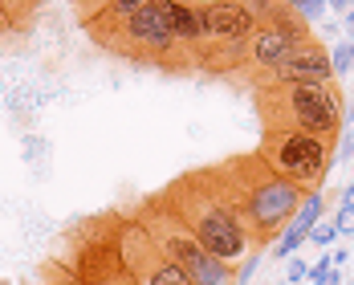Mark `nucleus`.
<instances>
[{
    "instance_id": "423d86ee",
    "label": "nucleus",
    "mask_w": 354,
    "mask_h": 285,
    "mask_svg": "<svg viewBox=\"0 0 354 285\" xmlns=\"http://www.w3.org/2000/svg\"><path fill=\"white\" fill-rule=\"evenodd\" d=\"M330 151L334 142L306 135V131H289V127H265L261 139V155L281 172L285 179H293L301 192H318L326 172H330Z\"/></svg>"
},
{
    "instance_id": "9b49d317",
    "label": "nucleus",
    "mask_w": 354,
    "mask_h": 285,
    "mask_svg": "<svg viewBox=\"0 0 354 285\" xmlns=\"http://www.w3.org/2000/svg\"><path fill=\"white\" fill-rule=\"evenodd\" d=\"M163 4H167L171 33H176L183 45L200 49V45H204V17H200V4H192V0H163Z\"/></svg>"
},
{
    "instance_id": "a878e982",
    "label": "nucleus",
    "mask_w": 354,
    "mask_h": 285,
    "mask_svg": "<svg viewBox=\"0 0 354 285\" xmlns=\"http://www.w3.org/2000/svg\"><path fill=\"white\" fill-rule=\"evenodd\" d=\"M281 285H293V282H281Z\"/></svg>"
},
{
    "instance_id": "20e7f679",
    "label": "nucleus",
    "mask_w": 354,
    "mask_h": 285,
    "mask_svg": "<svg viewBox=\"0 0 354 285\" xmlns=\"http://www.w3.org/2000/svg\"><path fill=\"white\" fill-rule=\"evenodd\" d=\"M94 41L106 45L110 53H118V57L147 62V66H163V70H187V66H196V49L183 45V41L171 33L167 4H163V0L142 4L139 12H131L127 21H118L114 29L98 33Z\"/></svg>"
},
{
    "instance_id": "b1692460",
    "label": "nucleus",
    "mask_w": 354,
    "mask_h": 285,
    "mask_svg": "<svg viewBox=\"0 0 354 285\" xmlns=\"http://www.w3.org/2000/svg\"><path fill=\"white\" fill-rule=\"evenodd\" d=\"M342 204H351V208H354V183L346 187V196H342Z\"/></svg>"
},
{
    "instance_id": "bb28decb",
    "label": "nucleus",
    "mask_w": 354,
    "mask_h": 285,
    "mask_svg": "<svg viewBox=\"0 0 354 285\" xmlns=\"http://www.w3.org/2000/svg\"><path fill=\"white\" fill-rule=\"evenodd\" d=\"M351 4H354V0H351Z\"/></svg>"
},
{
    "instance_id": "aec40b11",
    "label": "nucleus",
    "mask_w": 354,
    "mask_h": 285,
    "mask_svg": "<svg viewBox=\"0 0 354 285\" xmlns=\"http://www.w3.org/2000/svg\"><path fill=\"white\" fill-rule=\"evenodd\" d=\"M342 29H346V37H354V4L346 8V17H342Z\"/></svg>"
},
{
    "instance_id": "4be33fe9",
    "label": "nucleus",
    "mask_w": 354,
    "mask_h": 285,
    "mask_svg": "<svg viewBox=\"0 0 354 285\" xmlns=\"http://www.w3.org/2000/svg\"><path fill=\"white\" fill-rule=\"evenodd\" d=\"M248 4H252V8H257V12H269V8H273V4H277V0H248Z\"/></svg>"
},
{
    "instance_id": "412c9836",
    "label": "nucleus",
    "mask_w": 354,
    "mask_h": 285,
    "mask_svg": "<svg viewBox=\"0 0 354 285\" xmlns=\"http://www.w3.org/2000/svg\"><path fill=\"white\" fill-rule=\"evenodd\" d=\"M330 261H334V265H346V261H351V249H334L330 252Z\"/></svg>"
},
{
    "instance_id": "ddd939ff",
    "label": "nucleus",
    "mask_w": 354,
    "mask_h": 285,
    "mask_svg": "<svg viewBox=\"0 0 354 285\" xmlns=\"http://www.w3.org/2000/svg\"><path fill=\"white\" fill-rule=\"evenodd\" d=\"M330 62H334V77H346L354 70V37H346L342 45L330 49Z\"/></svg>"
},
{
    "instance_id": "4468645a",
    "label": "nucleus",
    "mask_w": 354,
    "mask_h": 285,
    "mask_svg": "<svg viewBox=\"0 0 354 285\" xmlns=\"http://www.w3.org/2000/svg\"><path fill=\"white\" fill-rule=\"evenodd\" d=\"M306 241H310L314 249H330V245L338 241V224H334V220H318V224L310 228V237H306Z\"/></svg>"
},
{
    "instance_id": "393cba45",
    "label": "nucleus",
    "mask_w": 354,
    "mask_h": 285,
    "mask_svg": "<svg viewBox=\"0 0 354 285\" xmlns=\"http://www.w3.org/2000/svg\"><path fill=\"white\" fill-rule=\"evenodd\" d=\"M346 122H351V127H354V110H351V118H346Z\"/></svg>"
},
{
    "instance_id": "2eb2a0df",
    "label": "nucleus",
    "mask_w": 354,
    "mask_h": 285,
    "mask_svg": "<svg viewBox=\"0 0 354 285\" xmlns=\"http://www.w3.org/2000/svg\"><path fill=\"white\" fill-rule=\"evenodd\" d=\"M281 4H289V8H293V12H301V17H306V21H318L322 12H326V8H330V4H326V0H281Z\"/></svg>"
},
{
    "instance_id": "5701e85b",
    "label": "nucleus",
    "mask_w": 354,
    "mask_h": 285,
    "mask_svg": "<svg viewBox=\"0 0 354 285\" xmlns=\"http://www.w3.org/2000/svg\"><path fill=\"white\" fill-rule=\"evenodd\" d=\"M326 4H330V8H338V12H346V8H351V0H326Z\"/></svg>"
},
{
    "instance_id": "f3484780",
    "label": "nucleus",
    "mask_w": 354,
    "mask_h": 285,
    "mask_svg": "<svg viewBox=\"0 0 354 285\" xmlns=\"http://www.w3.org/2000/svg\"><path fill=\"white\" fill-rule=\"evenodd\" d=\"M334 224H338V237H354V208H351V204H342V208H338Z\"/></svg>"
},
{
    "instance_id": "f03ea898",
    "label": "nucleus",
    "mask_w": 354,
    "mask_h": 285,
    "mask_svg": "<svg viewBox=\"0 0 354 285\" xmlns=\"http://www.w3.org/2000/svg\"><path fill=\"white\" fill-rule=\"evenodd\" d=\"M212 172L224 183L228 200L236 204V212L245 216V224H248V232L257 237V245H265L277 232H285V224L293 220L297 204L306 200V192L293 179H285L261 151L212 163Z\"/></svg>"
},
{
    "instance_id": "dca6fc26",
    "label": "nucleus",
    "mask_w": 354,
    "mask_h": 285,
    "mask_svg": "<svg viewBox=\"0 0 354 285\" xmlns=\"http://www.w3.org/2000/svg\"><path fill=\"white\" fill-rule=\"evenodd\" d=\"M306 277H310V265L289 252V257H285V282H306Z\"/></svg>"
},
{
    "instance_id": "39448f33",
    "label": "nucleus",
    "mask_w": 354,
    "mask_h": 285,
    "mask_svg": "<svg viewBox=\"0 0 354 285\" xmlns=\"http://www.w3.org/2000/svg\"><path fill=\"white\" fill-rule=\"evenodd\" d=\"M135 220L163 245V252L192 277V285H232L236 282V265H228V261H220L216 252L204 249V245L196 241V232H192L159 196H151V200L139 208Z\"/></svg>"
},
{
    "instance_id": "a211bd4d",
    "label": "nucleus",
    "mask_w": 354,
    "mask_h": 285,
    "mask_svg": "<svg viewBox=\"0 0 354 285\" xmlns=\"http://www.w3.org/2000/svg\"><path fill=\"white\" fill-rule=\"evenodd\" d=\"M73 8H77V17H82V21H90L94 12H102V8H106V0H73Z\"/></svg>"
},
{
    "instance_id": "0eeeda50",
    "label": "nucleus",
    "mask_w": 354,
    "mask_h": 285,
    "mask_svg": "<svg viewBox=\"0 0 354 285\" xmlns=\"http://www.w3.org/2000/svg\"><path fill=\"white\" fill-rule=\"evenodd\" d=\"M118 249H122V257H127V265H131V273H135L139 285H192V277L163 252V245L142 228L135 216L118 228Z\"/></svg>"
},
{
    "instance_id": "6ab92c4d",
    "label": "nucleus",
    "mask_w": 354,
    "mask_h": 285,
    "mask_svg": "<svg viewBox=\"0 0 354 285\" xmlns=\"http://www.w3.org/2000/svg\"><path fill=\"white\" fill-rule=\"evenodd\" d=\"M314 285H342V273H338V269L330 265V269H326V273H322V277H318Z\"/></svg>"
},
{
    "instance_id": "1a4fd4ad",
    "label": "nucleus",
    "mask_w": 354,
    "mask_h": 285,
    "mask_svg": "<svg viewBox=\"0 0 354 285\" xmlns=\"http://www.w3.org/2000/svg\"><path fill=\"white\" fill-rule=\"evenodd\" d=\"M265 82H334V62L330 49H322L318 41H301L293 45V53L285 57L277 70L265 73Z\"/></svg>"
},
{
    "instance_id": "9d476101",
    "label": "nucleus",
    "mask_w": 354,
    "mask_h": 285,
    "mask_svg": "<svg viewBox=\"0 0 354 285\" xmlns=\"http://www.w3.org/2000/svg\"><path fill=\"white\" fill-rule=\"evenodd\" d=\"M322 216H326V196H322V187L318 192H306V200L297 204V212H293V220L285 224V232H281V245H277V257H289V252H297L301 245H306V237H310V228L318 224Z\"/></svg>"
},
{
    "instance_id": "6e6552de",
    "label": "nucleus",
    "mask_w": 354,
    "mask_h": 285,
    "mask_svg": "<svg viewBox=\"0 0 354 285\" xmlns=\"http://www.w3.org/2000/svg\"><path fill=\"white\" fill-rule=\"evenodd\" d=\"M204 41H248L261 25V12L248 0H204Z\"/></svg>"
},
{
    "instance_id": "7ed1b4c3",
    "label": "nucleus",
    "mask_w": 354,
    "mask_h": 285,
    "mask_svg": "<svg viewBox=\"0 0 354 285\" xmlns=\"http://www.w3.org/2000/svg\"><path fill=\"white\" fill-rule=\"evenodd\" d=\"M257 107L265 114V127H289L318 139H338L346 110L330 82H261Z\"/></svg>"
},
{
    "instance_id": "f257e3e1",
    "label": "nucleus",
    "mask_w": 354,
    "mask_h": 285,
    "mask_svg": "<svg viewBox=\"0 0 354 285\" xmlns=\"http://www.w3.org/2000/svg\"><path fill=\"white\" fill-rule=\"evenodd\" d=\"M159 200L171 208V212L196 232V241L208 252H216L220 261L228 265H241L252 257V245L257 237L248 232L245 216L236 212V204L228 200L224 183L216 179L212 163L208 167H196L187 176H179L176 183H167L159 192Z\"/></svg>"
},
{
    "instance_id": "f8f14e48",
    "label": "nucleus",
    "mask_w": 354,
    "mask_h": 285,
    "mask_svg": "<svg viewBox=\"0 0 354 285\" xmlns=\"http://www.w3.org/2000/svg\"><path fill=\"white\" fill-rule=\"evenodd\" d=\"M142 4H151V0H106V8H102V12H94V17L86 21V29H90V37L106 33V29H114L118 21H127L131 12H139Z\"/></svg>"
}]
</instances>
